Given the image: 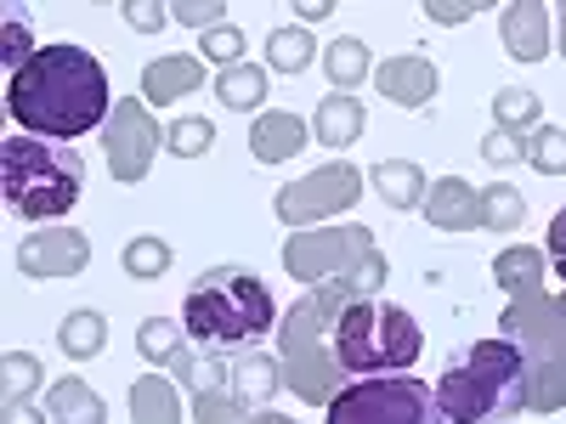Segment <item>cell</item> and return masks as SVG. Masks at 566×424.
Returning <instances> with one entry per match:
<instances>
[{
	"label": "cell",
	"instance_id": "cell-1",
	"mask_svg": "<svg viewBox=\"0 0 566 424\" xmlns=\"http://www.w3.org/2000/svg\"><path fill=\"white\" fill-rule=\"evenodd\" d=\"M386 255H374L368 266L346 272V277H328V283H312V289L283 311L277 322V362H283V391H295L301 402L312 407H328L352 380L346 368L335 362V322L357 306V300H374L386 283Z\"/></svg>",
	"mask_w": 566,
	"mask_h": 424
},
{
	"label": "cell",
	"instance_id": "cell-2",
	"mask_svg": "<svg viewBox=\"0 0 566 424\" xmlns=\"http://www.w3.org/2000/svg\"><path fill=\"white\" fill-rule=\"evenodd\" d=\"M7 108L23 125V136L40 141H74L85 130L108 125L114 103H108V74L85 45H40V52L7 80Z\"/></svg>",
	"mask_w": 566,
	"mask_h": 424
},
{
	"label": "cell",
	"instance_id": "cell-3",
	"mask_svg": "<svg viewBox=\"0 0 566 424\" xmlns=\"http://www.w3.org/2000/svg\"><path fill=\"white\" fill-rule=\"evenodd\" d=\"M283 317L272 289L250 272V266H210L193 277V289L181 300V328L187 340L210 357H244L261 351V340L272 335Z\"/></svg>",
	"mask_w": 566,
	"mask_h": 424
},
{
	"label": "cell",
	"instance_id": "cell-4",
	"mask_svg": "<svg viewBox=\"0 0 566 424\" xmlns=\"http://www.w3.org/2000/svg\"><path fill=\"white\" fill-rule=\"evenodd\" d=\"M437 402L448 424H510L515 413H527V357L510 340L464 346L442 368Z\"/></svg>",
	"mask_w": 566,
	"mask_h": 424
},
{
	"label": "cell",
	"instance_id": "cell-5",
	"mask_svg": "<svg viewBox=\"0 0 566 424\" xmlns=\"http://www.w3.org/2000/svg\"><path fill=\"white\" fill-rule=\"evenodd\" d=\"M0 187L7 204L29 221H57L85 193V159L69 141H40V136H7L0 141Z\"/></svg>",
	"mask_w": 566,
	"mask_h": 424
},
{
	"label": "cell",
	"instance_id": "cell-6",
	"mask_svg": "<svg viewBox=\"0 0 566 424\" xmlns=\"http://www.w3.org/2000/svg\"><path fill=\"white\" fill-rule=\"evenodd\" d=\"M424 351L419 322L391 306V300H357L340 322H335V362L346 368V380H374V373H402L413 368Z\"/></svg>",
	"mask_w": 566,
	"mask_h": 424
},
{
	"label": "cell",
	"instance_id": "cell-7",
	"mask_svg": "<svg viewBox=\"0 0 566 424\" xmlns=\"http://www.w3.org/2000/svg\"><path fill=\"white\" fill-rule=\"evenodd\" d=\"M328 424H448V413L413 373H374V380H352L328 402Z\"/></svg>",
	"mask_w": 566,
	"mask_h": 424
},
{
	"label": "cell",
	"instance_id": "cell-8",
	"mask_svg": "<svg viewBox=\"0 0 566 424\" xmlns=\"http://www.w3.org/2000/svg\"><path fill=\"white\" fill-rule=\"evenodd\" d=\"M374 255V226L352 221V226H306V232H290L283 244V272L301 277L306 289L312 283H328V277H346L357 266H368Z\"/></svg>",
	"mask_w": 566,
	"mask_h": 424
},
{
	"label": "cell",
	"instance_id": "cell-9",
	"mask_svg": "<svg viewBox=\"0 0 566 424\" xmlns=\"http://www.w3.org/2000/svg\"><path fill=\"white\" fill-rule=\"evenodd\" d=\"M499 340L527 357V368H549L566 380V295H515L499 311Z\"/></svg>",
	"mask_w": 566,
	"mask_h": 424
},
{
	"label": "cell",
	"instance_id": "cell-10",
	"mask_svg": "<svg viewBox=\"0 0 566 424\" xmlns=\"http://www.w3.org/2000/svg\"><path fill=\"white\" fill-rule=\"evenodd\" d=\"M363 187H368V176H363L357 165H323V170H312V176H301V181H290V187H277L272 210H277L283 226L306 232V226H317V221H328V215L352 210V204L363 199Z\"/></svg>",
	"mask_w": 566,
	"mask_h": 424
},
{
	"label": "cell",
	"instance_id": "cell-11",
	"mask_svg": "<svg viewBox=\"0 0 566 424\" xmlns=\"http://www.w3.org/2000/svg\"><path fill=\"white\" fill-rule=\"evenodd\" d=\"M159 148H165V130L154 125L148 103H142V97H119V103H114V114H108V125H103L108 176H114L119 187H136L142 176L154 170Z\"/></svg>",
	"mask_w": 566,
	"mask_h": 424
},
{
	"label": "cell",
	"instance_id": "cell-12",
	"mask_svg": "<svg viewBox=\"0 0 566 424\" xmlns=\"http://www.w3.org/2000/svg\"><path fill=\"white\" fill-rule=\"evenodd\" d=\"M91 266V239L74 226H45V232H29L18 244V272L45 283V277H80Z\"/></svg>",
	"mask_w": 566,
	"mask_h": 424
},
{
	"label": "cell",
	"instance_id": "cell-13",
	"mask_svg": "<svg viewBox=\"0 0 566 424\" xmlns=\"http://www.w3.org/2000/svg\"><path fill=\"white\" fill-rule=\"evenodd\" d=\"M374 85L391 108H431V97L442 91V74L431 57H413V52H397L374 68Z\"/></svg>",
	"mask_w": 566,
	"mask_h": 424
},
{
	"label": "cell",
	"instance_id": "cell-14",
	"mask_svg": "<svg viewBox=\"0 0 566 424\" xmlns=\"http://www.w3.org/2000/svg\"><path fill=\"white\" fill-rule=\"evenodd\" d=\"M424 221L437 232H476V226H488V204L464 176H442V181H431V193H424Z\"/></svg>",
	"mask_w": 566,
	"mask_h": 424
},
{
	"label": "cell",
	"instance_id": "cell-15",
	"mask_svg": "<svg viewBox=\"0 0 566 424\" xmlns=\"http://www.w3.org/2000/svg\"><path fill=\"white\" fill-rule=\"evenodd\" d=\"M549 7H538V0H515V7H504L499 18V34H504V52L515 63H538L549 57Z\"/></svg>",
	"mask_w": 566,
	"mask_h": 424
},
{
	"label": "cell",
	"instance_id": "cell-16",
	"mask_svg": "<svg viewBox=\"0 0 566 424\" xmlns=\"http://www.w3.org/2000/svg\"><path fill=\"white\" fill-rule=\"evenodd\" d=\"M199 85H205V57L170 52V57H154L148 68H142V103L170 108V97H193Z\"/></svg>",
	"mask_w": 566,
	"mask_h": 424
},
{
	"label": "cell",
	"instance_id": "cell-17",
	"mask_svg": "<svg viewBox=\"0 0 566 424\" xmlns=\"http://www.w3.org/2000/svg\"><path fill=\"white\" fill-rule=\"evenodd\" d=\"M306 148V119L290 114V108H261L255 125H250V153L261 165H283Z\"/></svg>",
	"mask_w": 566,
	"mask_h": 424
},
{
	"label": "cell",
	"instance_id": "cell-18",
	"mask_svg": "<svg viewBox=\"0 0 566 424\" xmlns=\"http://www.w3.org/2000/svg\"><path fill=\"white\" fill-rule=\"evenodd\" d=\"M368 125V108L357 91H335V97H323L317 114H312V141H323V148H352V141L363 136Z\"/></svg>",
	"mask_w": 566,
	"mask_h": 424
},
{
	"label": "cell",
	"instance_id": "cell-19",
	"mask_svg": "<svg viewBox=\"0 0 566 424\" xmlns=\"http://www.w3.org/2000/svg\"><path fill=\"white\" fill-rule=\"evenodd\" d=\"M187 391H193V418L199 424H295V418H283V413H272V407H244V402H232L221 385H210V380H181Z\"/></svg>",
	"mask_w": 566,
	"mask_h": 424
},
{
	"label": "cell",
	"instance_id": "cell-20",
	"mask_svg": "<svg viewBox=\"0 0 566 424\" xmlns=\"http://www.w3.org/2000/svg\"><path fill=\"white\" fill-rule=\"evenodd\" d=\"M368 187L380 193L391 210H424V193H431V181L413 159H380L368 170Z\"/></svg>",
	"mask_w": 566,
	"mask_h": 424
},
{
	"label": "cell",
	"instance_id": "cell-21",
	"mask_svg": "<svg viewBox=\"0 0 566 424\" xmlns=\"http://www.w3.org/2000/svg\"><path fill=\"white\" fill-rule=\"evenodd\" d=\"M544 272H549V255L533 250V244H510L493 255V283L515 300V295H538L544 289Z\"/></svg>",
	"mask_w": 566,
	"mask_h": 424
},
{
	"label": "cell",
	"instance_id": "cell-22",
	"mask_svg": "<svg viewBox=\"0 0 566 424\" xmlns=\"http://www.w3.org/2000/svg\"><path fill=\"white\" fill-rule=\"evenodd\" d=\"M187 407L170 385V373H142L130 385V424H181Z\"/></svg>",
	"mask_w": 566,
	"mask_h": 424
},
{
	"label": "cell",
	"instance_id": "cell-23",
	"mask_svg": "<svg viewBox=\"0 0 566 424\" xmlns=\"http://www.w3.org/2000/svg\"><path fill=\"white\" fill-rule=\"evenodd\" d=\"M45 413H52V424H108L103 396L91 391L80 373H69V380H57L52 391H45Z\"/></svg>",
	"mask_w": 566,
	"mask_h": 424
},
{
	"label": "cell",
	"instance_id": "cell-24",
	"mask_svg": "<svg viewBox=\"0 0 566 424\" xmlns=\"http://www.w3.org/2000/svg\"><path fill=\"white\" fill-rule=\"evenodd\" d=\"M544 125V97L527 85H504L493 97V130H510V136H533Z\"/></svg>",
	"mask_w": 566,
	"mask_h": 424
},
{
	"label": "cell",
	"instance_id": "cell-25",
	"mask_svg": "<svg viewBox=\"0 0 566 424\" xmlns=\"http://www.w3.org/2000/svg\"><path fill=\"white\" fill-rule=\"evenodd\" d=\"M0 402H7V413H18V407H29L34 402V391L45 385V362L34 357V351H7V362H0Z\"/></svg>",
	"mask_w": 566,
	"mask_h": 424
},
{
	"label": "cell",
	"instance_id": "cell-26",
	"mask_svg": "<svg viewBox=\"0 0 566 424\" xmlns=\"http://www.w3.org/2000/svg\"><path fill=\"white\" fill-rule=\"evenodd\" d=\"M312 57H317L312 29H301V23H277V29L266 34V68H277V74H306Z\"/></svg>",
	"mask_w": 566,
	"mask_h": 424
},
{
	"label": "cell",
	"instance_id": "cell-27",
	"mask_svg": "<svg viewBox=\"0 0 566 424\" xmlns=\"http://www.w3.org/2000/svg\"><path fill=\"white\" fill-rule=\"evenodd\" d=\"M323 68H328V80H335V91H357V85L374 74V63H368V45H363L357 34L328 40V45H323Z\"/></svg>",
	"mask_w": 566,
	"mask_h": 424
},
{
	"label": "cell",
	"instance_id": "cell-28",
	"mask_svg": "<svg viewBox=\"0 0 566 424\" xmlns=\"http://www.w3.org/2000/svg\"><path fill=\"white\" fill-rule=\"evenodd\" d=\"M216 97H221L232 114H255L261 97H266V68H261V63L221 68V74H216Z\"/></svg>",
	"mask_w": 566,
	"mask_h": 424
},
{
	"label": "cell",
	"instance_id": "cell-29",
	"mask_svg": "<svg viewBox=\"0 0 566 424\" xmlns=\"http://www.w3.org/2000/svg\"><path fill=\"white\" fill-rule=\"evenodd\" d=\"M57 346H63V357H74V362L97 357V351L108 346V322H103V311H69V317L57 322Z\"/></svg>",
	"mask_w": 566,
	"mask_h": 424
},
{
	"label": "cell",
	"instance_id": "cell-30",
	"mask_svg": "<svg viewBox=\"0 0 566 424\" xmlns=\"http://www.w3.org/2000/svg\"><path fill=\"white\" fill-rule=\"evenodd\" d=\"M119 266H125V277H136V283L165 277V272H170V239H159V232H136V239L119 250Z\"/></svg>",
	"mask_w": 566,
	"mask_h": 424
},
{
	"label": "cell",
	"instance_id": "cell-31",
	"mask_svg": "<svg viewBox=\"0 0 566 424\" xmlns=\"http://www.w3.org/2000/svg\"><path fill=\"white\" fill-rule=\"evenodd\" d=\"M181 346H187V328L170 322V317H148V322L136 328V351L148 357L154 368H170V357H176Z\"/></svg>",
	"mask_w": 566,
	"mask_h": 424
},
{
	"label": "cell",
	"instance_id": "cell-32",
	"mask_svg": "<svg viewBox=\"0 0 566 424\" xmlns=\"http://www.w3.org/2000/svg\"><path fill=\"white\" fill-rule=\"evenodd\" d=\"M210 141H216V125H210L205 114H181V119H170V130H165V148H170L176 159H205Z\"/></svg>",
	"mask_w": 566,
	"mask_h": 424
},
{
	"label": "cell",
	"instance_id": "cell-33",
	"mask_svg": "<svg viewBox=\"0 0 566 424\" xmlns=\"http://www.w3.org/2000/svg\"><path fill=\"white\" fill-rule=\"evenodd\" d=\"M482 204H488V232H515V226H522V215H527L522 187H510V181H493L488 193H482Z\"/></svg>",
	"mask_w": 566,
	"mask_h": 424
},
{
	"label": "cell",
	"instance_id": "cell-34",
	"mask_svg": "<svg viewBox=\"0 0 566 424\" xmlns=\"http://www.w3.org/2000/svg\"><path fill=\"white\" fill-rule=\"evenodd\" d=\"M527 165L538 176H566V130L560 125H538L527 136Z\"/></svg>",
	"mask_w": 566,
	"mask_h": 424
},
{
	"label": "cell",
	"instance_id": "cell-35",
	"mask_svg": "<svg viewBox=\"0 0 566 424\" xmlns=\"http://www.w3.org/2000/svg\"><path fill=\"white\" fill-rule=\"evenodd\" d=\"M199 52H205V63H216V68H239V63H244V29H239V23H221V29L199 34Z\"/></svg>",
	"mask_w": 566,
	"mask_h": 424
},
{
	"label": "cell",
	"instance_id": "cell-36",
	"mask_svg": "<svg viewBox=\"0 0 566 424\" xmlns=\"http://www.w3.org/2000/svg\"><path fill=\"white\" fill-rule=\"evenodd\" d=\"M482 159H488V165H499V170H510V165H527V136L488 130V141H482Z\"/></svg>",
	"mask_w": 566,
	"mask_h": 424
},
{
	"label": "cell",
	"instance_id": "cell-37",
	"mask_svg": "<svg viewBox=\"0 0 566 424\" xmlns=\"http://www.w3.org/2000/svg\"><path fill=\"white\" fill-rule=\"evenodd\" d=\"M170 23H187V29L210 34V29L227 23V7H216V0H181V7H170Z\"/></svg>",
	"mask_w": 566,
	"mask_h": 424
},
{
	"label": "cell",
	"instance_id": "cell-38",
	"mask_svg": "<svg viewBox=\"0 0 566 424\" xmlns=\"http://www.w3.org/2000/svg\"><path fill=\"white\" fill-rule=\"evenodd\" d=\"M29 57H34L29 29H23V18H18V12H7V52H0V63H7V74H18Z\"/></svg>",
	"mask_w": 566,
	"mask_h": 424
},
{
	"label": "cell",
	"instance_id": "cell-39",
	"mask_svg": "<svg viewBox=\"0 0 566 424\" xmlns=\"http://www.w3.org/2000/svg\"><path fill=\"white\" fill-rule=\"evenodd\" d=\"M125 23H130V29H142V34H154V29H165V23H170V12H165V7H154V0H136V7H125Z\"/></svg>",
	"mask_w": 566,
	"mask_h": 424
},
{
	"label": "cell",
	"instance_id": "cell-40",
	"mask_svg": "<svg viewBox=\"0 0 566 424\" xmlns=\"http://www.w3.org/2000/svg\"><path fill=\"white\" fill-rule=\"evenodd\" d=\"M544 255H549L555 277L566 283V204H560V210H555V221H549V250H544Z\"/></svg>",
	"mask_w": 566,
	"mask_h": 424
},
{
	"label": "cell",
	"instance_id": "cell-41",
	"mask_svg": "<svg viewBox=\"0 0 566 424\" xmlns=\"http://www.w3.org/2000/svg\"><path fill=\"white\" fill-rule=\"evenodd\" d=\"M424 18H431V23H470L476 7H464V0H448V7H442V0H437V7H424Z\"/></svg>",
	"mask_w": 566,
	"mask_h": 424
},
{
	"label": "cell",
	"instance_id": "cell-42",
	"mask_svg": "<svg viewBox=\"0 0 566 424\" xmlns=\"http://www.w3.org/2000/svg\"><path fill=\"white\" fill-rule=\"evenodd\" d=\"M328 12H335L328 0H301V7H295V23H301V29H312V23H323Z\"/></svg>",
	"mask_w": 566,
	"mask_h": 424
},
{
	"label": "cell",
	"instance_id": "cell-43",
	"mask_svg": "<svg viewBox=\"0 0 566 424\" xmlns=\"http://www.w3.org/2000/svg\"><path fill=\"white\" fill-rule=\"evenodd\" d=\"M7 424H52V413H45V407H18V413H7Z\"/></svg>",
	"mask_w": 566,
	"mask_h": 424
},
{
	"label": "cell",
	"instance_id": "cell-44",
	"mask_svg": "<svg viewBox=\"0 0 566 424\" xmlns=\"http://www.w3.org/2000/svg\"><path fill=\"white\" fill-rule=\"evenodd\" d=\"M555 29H560V57H566V7L555 12Z\"/></svg>",
	"mask_w": 566,
	"mask_h": 424
}]
</instances>
